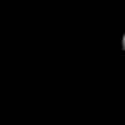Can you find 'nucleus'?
I'll return each instance as SVG.
<instances>
[{
  "label": "nucleus",
  "instance_id": "f257e3e1",
  "mask_svg": "<svg viewBox=\"0 0 125 125\" xmlns=\"http://www.w3.org/2000/svg\"><path fill=\"white\" fill-rule=\"evenodd\" d=\"M122 50L125 52V32H124V37H122Z\"/></svg>",
  "mask_w": 125,
  "mask_h": 125
}]
</instances>
